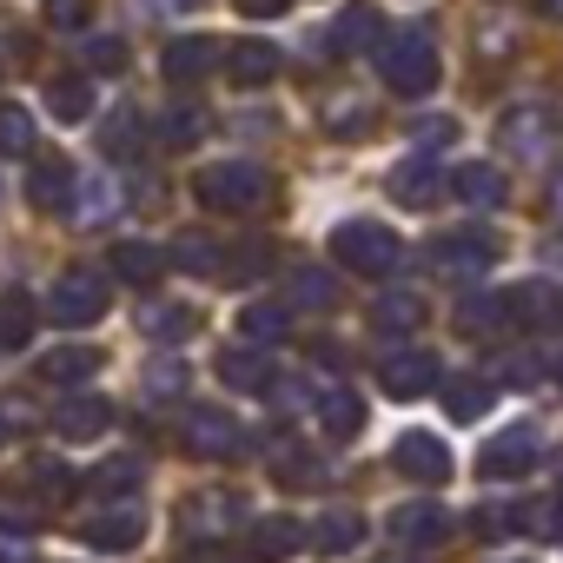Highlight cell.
<instances>
[{"mask_svg":"<svg viewBox=\"0 0 563 563\" xmlns=\"http://www.w3.org/2000/svg\"><path fill=\"white\" fill-rule=\"evenodd\" d=\"M372 54H378L385 87H391V93H405V100H424V93L438 87V74H444L431 27H398V34H385Z\"/></svg>","mask_w":563,"mask_h":563,"instance_id":"1","label":"cell"},{"mask_svg":"<svg viewBox=\"0 0 563 563\" xmlns=\"http://www.w3.org/2000/svg\"><path fill=\"white\" fill-rule=\"evenodd\" d=\"M192 192L212 212H258L272 199V173L265 166H245V159H219V166H199L192 173Z\"/></svg>","mask_w":563,"mask_h":563,"instance_id":"2","label":"cell"},{"mask_svg":"<svg viewBox=\"0 0 563 563\" xmlns=\"http://www.w3.org/2000/svg\"><path fill=\"white\" fill-rule=\"evenodd\" d=\"M332 252H339V265H352L358 278H385V272L398 265V239H391V225H378V219L339 225V232H332Z\"/></svg>","mask_w":563,"mask_h":563,"instance_id":"3","label":"cell"},{"mask_svg":"<svg viewBox=\"0 0 563 563\" xmlns=\"http://www.w3.org/2000/svg\"><path fill=\"white\" fill-rule=\"evenodd\" d=\"M47 319H60V325H93V319H107V278L87 272V265L60 272L54 292H47Z\"/></svg>","mask_w":563,"mask_h":563,"instance_id":"4","label":"cell"},{"mask_svg":"<svg viewBox=\"0 0 563 563\" xmlns=\"http://www.w3.org/2000/svg\"><path fill=\"white\" fill-rule=\"evenodd\" d=\"M504 312H510V325H523V332H550V325L563 319V299L543 286V278H523V286L504 292Z\"/></svg>","mask_w":563,"mask_h":563,"instance_id":"5","label":"cell"},{"mask_svg":"<svg viewBox=\"0 0 563 563\" xmlns=\"http://www.w3.org/2000/svg\"><path fill=\"white\" fill-rule=\"evenodd\" d=\"M186 451L192 457H232L239 451V424L225 411H212V405H192L186 411Z\"/></svg>","mask_w":563,"mask_h":563,"instance_id":"6","label":"cell"},{"mask_svg":"<svg viewBox=\"0 0 563 563\" xmlns=\"http://www.w3.org/2000/svg\"><path fill=\"white\" fill-rule=\"evenodd\" d=\"M537 451H543V438L530 431V424H517V431H504V438H490L484 444V477H517V471H530L537 464Z\"/></svg>","mask_w":563,"mask_h":563,"instance_id":"7","label":"cell"},{"mask_svg":"<svg viewBox=\"0 0 563 563\" xmlns=\"http://www.w3.org/2000/svg\"><path fill=\"white\" fill-rule=\"evenodd\" d=\"M398 471L418 477V484H444V477H451V451H444L431 431H405V438H398Z\"/></svg>","mask_w":563,"mask_h":563,"instance_id":"8","label":"cell"},{"mask_svg":"<svg viewBox=\"0 0 563 563\" xmlns=\"http://www.w3.org/2000/svg\"><path fill=\"white\" fill-rule=\"evenodd\" d=\"M497 133H504V146H510L517 159H530V153H543V140L556 133V120H550V107H510V113L497 120Z\"/></svg>","mask_w":563,"mask_h":563,"instance_id":"9","label":"cell"},{"mask_svg":"<svg viewBox=\"0 0 563 563\" xmlns=\"http://www.w3.org/2000/svg\"><path fill=\"white\" fill-rule=\"evenodd\" d=\"M74 186H80V179H74V166H67V159H54V153H47V159H34V173H27V199H34L41 212H67V206H74Z\"/></svg>","mask_w":563,"mask_h":563,"instance_id":"10","label":"cell"},{"mask_svg":"<svg viewBox=\"0 0 563 563\" xmlns=\"http://www.w3.org/2000/svg\"><path fill=\"white\" fill-rule=\"evenodd\" d=\"M444 192H451V179H444L431 159H411V166H398V173H391V199H398V206H411V212L438 206Z\"/></svg>","mask_w":563,"mask_h":563,"instance_id":"11","label":"cell"},{"mask_svg":"<svg viewBox=\"0 0 563 563\" xmlns=\"http://www.w3.org/2000/svg\"><path fill=\"white\" fill-rule=\"evenodd\" d=\"M497 258V245L484 239V232H464V239H438L431 245V265L444 272V278H471V272H484Z\"/></svg>","mask_w":563,"mask_h":563,"instance_id":"12","label":"cell"},{"mask_svg":"<svg viewBox=\"0 0 563 563\" xmlns=\"http://www.w3.org/2000/svg\"><path fill=\"white\" fill-rule=\"evenodd\" d=\"M378 378H385L391 398H424V391L438 385V358H431V352H391Z\"/></svg>","mask_w":563,"mask_h":563,"instance_id":"13","label":"cell"},{"mask_svg":"<svg viewBox=\"0 0 563 563\" xmlns=\"http://www.w3.org/2000/svg\"><path fill=\"white\" fill-rule=\"evenodd\" d=\"M80 537H87L93 550H126V543H140V537H146V517H140L133 504H120V510L87 517V523H80Z\"/></svg>","mask_w":563,"mask_h":563,"instance_id":"14","label":"cell"},{"mask_svg":"<svg viewBox=\"0 0 563 563\" xmlns=\"http://www.w3.org/2000/svg\"><path fill=\"white\" fill-rule=\"evenodd\" d=\"M212 60H219V47H212L206 34H186V41L166 47V80H173V87H192V80L212 74Z\"/></svg>","mask_w":563,"mask_h":563,"instance_id":"15","label":"cell"},{"mask_svg":"<svg viewBox=\"0 0 563 563\" xmlns=\"http://www.w3.org/2000/svg\"><path fill=\"white\" fill-rule=\"evenodd\" d=\"M120 206H126V192H120L107 173H93V179H80V186H74V206H67V212H74L80 225H107Z\"/></svg>","mask_w":563,"mask_h":563,"instance_id":"16","label":"cell"},{"mask_svg":"<svg viewBox=\"0 0 563 563\" xmlns=\"http://www.w3.org/2000/svg\"><path fill=\"white\" fill-rule=\"evenodd\" d=\"M166 252L159 245H146V239H126V245H113V272L126 278V286H153V278H166Z\"/></svg>","mask_w":563,"mask_h":563,"instance_id":"17","label":"cell"},{"mask_svg":"<svg viewBox=\"0 0 563 563\" xmlns=\"http://www.w3.org/2000/svg\"><path fill=\"white\" fill-rule=\"evenodd\" d=\"M93 372H100V352L93 345H60V352L41 358V378L47 385H87Z\"/></svg>","mask_w":563,"mask_h":563,"instance_id":"18","label":"cell"},{"mask_svg":"<svg viewBox=\"0 0 563 563\" xmlns=\"http://www.w3.org/2000/svg\"><path fill=\"white\" fill-rule=\"evenodd\" d=\"M278 67H286V60H278V47H265V41H239V47H232V80H239V87L278 80Z\"/></svg>","mask_w":563,"mask_h":563,"instance_id":"19","label":"cell"},{"mask_svg":"<svg viewBox=\"0 0 563 563\" xmlns=\"http://www.w3.org/2000/svg\"><path fill=\"white\" fill-rule=\"evenodd\" d=\"M372 34H378V14H372V8H352V14H345L339 27H325L319 54H358V47H378Z\"/></svg>","mask_w":563,"mask_h":563,"instance_id":"20","label":"cell"},{"mask_svg":"<svg viewBox=\"0 0 563 563\" xmlns=\"http://www.w3.org/2000/svg\"><path fill=\"white\" fill-rule=\"evenodd\" d=\"M54 424H60V438H74V444H80V438H100V431L113 424V405H107V398H74V405H60Z\"/></svg>","mask_w":563,"mask_h":563,"instance_id":"21","label":"cell"},{"mask_svg":"<svg viewBox=\"0 0 563 563\" xmlns=\"http://www.w3.org/2000/svg\"><path fill=\"white\" fill-rule=\"evenodd\" d=\"M451 192H457L464 206H477V212H484V206H497V199H504V173H497V166H457Z\"/></svg>","mask_w":563,"mask_h":563,"instance_id":"22","label":"cell"},{"mask_svg":"<svg viewBox=\"0 0 563 563\" xmlns=\"http://www.w3.org/2000/svg\"><path fill=\"white\" fill-rule=\"evenodd\" d=\"M219 378H225L232 391H265V385H272V365H265V352L245 345V352H225V358H219Z\"/></svg>","mask_w":563,"mask_h":563,"instance_id":"23","label":"cell"},{"mask_svg":"<svg viewBox=\"0 0 563 563\" xmlns=\"http://www.w3.org/2000/svg\"><path fill=\"white\" fill-rule=\"evenodd\" d=\"M391 530H398L405 543H438V537L451 530V517H444L438 504H405V510L391 517Z\"/></svg>","mask_w":563,"mask_h":563,"instance_id":"24","label":"cell"},{"mask_svg":"<svg viewBox=\"0 0 563 563\" xmlns=\"http://www.w3.org/2000/svg\"><path fill=\"white\" fill-rule=\"evenodd\" d=\"M47 107H54V120H67V126H74V120H87V113H93V87H87L80 74H60V80L47 87Z\"/></svg>","mask_w":563,"mask_h":563,"instance_id":"25","label":"cell"},{"mask_svg":"<svg viewBox=\"0 0 563 563\" xmlns=\"http://www.w3.org/2000/svg\"><path fill=\"white\" fill-rule=\"evenodd\" d=\"M199 312L192 306H140V332L146 339H192Z\"/></svg>","mask_w":563,"mask_h":563,"instance_id":"26","label":"cell"},{"mask_svg":"<svg viewBox=\"0 0 563 563\" xmlns=\"http://www.w3.org/2000/svg\"><path fill=\"white\" fill-rule=\"evenodd\" d=\"M0 153H8V159H27L34 153V113L14 107V100H0Z\"/></svg>","mask_w":563,"mask_h":563,"instance_id":"27","label":"cell"},{"mask_svg":"<svg viewBox=\"0 0 563 563\" xmlns=\"http://www.w3.org/2000/svg\"><path fill=\"white\" fill-rule=\"evenodd\" d=\"M457 325H464L471 339H484V332L510 325V312H504V292H477V299H464V306H457Z\"/></svg>","mask_w":563,"mask_h":563,"instance_id":"28","label":"cell"},{"mask_svg":"<svg viewBox=\"0 0 563 563\" xmlns=\"http://www.w3.org/2000/svg\"><path fill=\"white\" fill-rule=\"evenodd\" d=\"M239 339L245 345H278L286 339V306H245L239 312Z\"/></svg>","mask_w":563,"mask_h":563,"instance_id":"29","label":"cell"},{"mask_svg":"<svg viewBox=\"0 0 563 563\" xmlns=\"http://www.w3.org/2000/svg\"><path fill=\"white\" fill-rule=\"evenodd\" d=\"M27 339H34V299L0 292V345H27Z\"/></svg>","mask_w":563,"mask_h":563,"instance_id":"30","label":"cell"},{"mask_svg":"<svg viewBox=\"0 0 563 563\" xmlns=\"http://www.w3.org/2000/svg\"><path fill=\"white\" fill-rule=\"evenodd\" d=\"M444 411H451L457 424H477V418L490 411V385H477V378H457V385H444Z\"/></svg>","mask_w":563,"mask_h":563,"instance_id":"31","label":"cell"},{"mask_svg":"<svg viewBox=\"0 0 563 563\" xmlns=\"http://www.w3.org/2000/svg\"><path fill=\"white\" fill-rule=\"evenodd\" d=\"M325 438H352L358 424H365V398L358 391H325Z\"/></svg>","mask_w":563,"mask_h":563,"instance_id":"32","label":"cell"},{"mask_svg":"<svg viewBox=\"0 0 563 563\" xmlns=\"http://www.w3.org/2000/svg\"><path fill=\"white\" fill-rule=\"evenodd\" d=\"M292 299H299L306 312H325V306L339 299V286H332V272H319V265H299V272H292Z\"/></svg>","mask_w":563,"mask_h":563,"instance_id":"33","label":"cell"},{"mask_svg":"<svg viewBox=\"0 0 563 563\" xmlns=\"http://www.w3.org/2000/svg\"><path fill=\"white\" fill-rule=\"evenodd\" d=\"M166 258H173L179 272H219V265H225V258H219V239H206V232H186Z\"/></svg>","mask_w":563,"mask_h":563,"instance_id":"34","label":"cell"},{"mask_svg":"<svg viewBox=\"0 0 563 563\" xmlns=\"http://www.w3.org/2000/svg\"><path fill=\"white\" fill-rule=\"evenodd\" d=\"M372 319H378L385 332H411V325H424V299H418V292H385Z\"/></svg>","mask_w":563,"mask_h":563,"instance_id":"35","label":"cell"},{"mask_svg":"<svg viewBox=\"0 0 563 563\" xmlns=\"http://www.w3.org/2000/svg\"><path fill=\"white\" fill-rule=\"evenodd\" d=\"M358 537H365V523H358L352 510H332V517L312 530V543H319L325 556H339V550H358Z\"/></svg>","mask_w":563,"mask_h":563,"instance_id":"36","label":"cell"},{"mask_svg":"<svg viewBox=\"0 0 563 563\" xmlns=\"http://www.w3.org/2000/svg\"><path fill=\"white\" fill-rule=\"evenodd\" d=\"M153 133H159V146H192V140H199V133H206V113H199V107H186V100H179V107H173V113H166V120H159V126H153Z\"/></svg>","mask_w":563,"mask_h":563,"instance_id":"37","label":"cell"},{"mask_svg":"<svg viewBox=\"0 0 563 563\" xmlns=\"http://www.w3.org/2000/svg\"><path fill=\"white\" fill-rule=\"evenodd\" d=\"M325 126L345 140V133H372V107L365 100H352V93H339V100H325Z\"/></svg>","mask_w":563,"mask_h":563,"instance_id":"38","label":"cell"},{"mask_svg":"<svg viewBox=\"0 0 563 563\" xmlns=\"http://www.w3.org/2000/svg\"><path fill=\"white\" fill-rule=\"evenodd\" d=\"M299 543H306V530H299L292 517H272V523H258V530H252V550H258V556H278V550H299Z\"/></svg>","mask_w":563,"mask_h":563,"instance_id":"39","label":"cell"},{"mask_svg":"<svg viewBox=\"0 0 563 563\" xmlns=\"http://www.w3.org/2000/svg\"><path fill=\"white\" fill-rule=\"evenodd\" d=\"M140 471H146V457H113V464H100V471L87 477V490H133Z\"/></svg>","mask_w":563,"mask_h":563,"instance_id":"40","label":"cell"},{"mask_svg":"<svg viewBox=\"0 0 563 563\" xmlns=\"http://www.w3.org/2000/svg\"><path fill=\"white\" fill-rule=\"evenodd\" d=\"M232 510H239L232 497H199V504H186V523H192L199 537H212V530H225V523H232Z\"/></svg>","mask_w":563,"mask_h":563,"instance_id":"41","label":"cell"},{"mask_svg":"<svg viewBox=\"0 0 563 563\" xmlns=\"http://www.w3.org/2000/svg\"><path fill=\"white\" fill-rule=\"evenodd\" d=\"M87 67H93V74H120V67H126V41H120V34H100V41L87 47Z\"/></svg>","mask_w":563,"mask_h":563,"instance_id":"42","label":"cell"},{"mask_svg":"<svg viewBox=\"0 0 563 563\" xmlns=\"http://www.w3.org/2000/svg\"><path fill=\"white\" fill-rule=\"evenodd\" d=\"M87 8H93V0H47V27H54V34L87 27Z\"/></svg>","mask_w":563,"mask_h":563,"instance_id":"43","label":"cell"},{"mask_svg":"<svg viewBox=\"0 0 563 563\" xmlns=\"http://www.w3.org/2000/svg\"><path fill=\"white\" fill-rule=\"evenodd\" d=\"M517 523H523V504H510V510H504V504H484V510H477V530H484V537H504V530H517Z\"/></svg>","mask_w":563,"mask_h":563,"instance_id":"44","label":"cell"},{"mask_svg":"<svg viewBox=\"0 0 563 563\" xmlns=\"http://www.w3.org/2000/svg\"><path fill=\"white\" fill-rule=\"evenodd\" d=\"M451 133H457V126H451V120H418V126H411V140H418V146H424V153H431V146H444V140H451Z\"/></svg>","mask_w":563,"mask_h":563,"instance_id":"45","label":"cell"},{"mask_svg":"<svg viewBox=\"0 0 563 563\" xmlns=\"http://www.w3.org/2000/svg\"><path fill=\"white\" fill-rule=\"evenodd\" d=\"M286 8H292V0H239V14H245V21H278Z\"/></svg>","mask_w":563,"mask_h":563,"instance_id":"46","label":"cell"},{"mask_svg":"<svg viewBox=\"0 0 563 563\" xmlns=\"http://www.w3.org/2000/svg\"><path fill=\"white\" fill-rule=\"evenodd\" d=\"M166 14H199V0H159Z\"/></svg>","mask_w":563,"mask_h":563,"instance_id":"47","label":"cell"},{"mask_svg":"<svg viewBox=\"0 0 563 563\" xmlns=\"http://www.w3.org/2000/svg\"><path fill=\"white\" fill-rule=\"evenodd\" d=\"M537 14L543 21H563V0H537Z\"/></svg>","mask_w":563,"mask_h":563,"instance_id":"48","label":"cell"},{"mask_svg":"<svg viewBox=\"0 0 563 563\" xmlns=\"http://www.w3.org/2000/svg\"><path fill=\"white\" fill-rule=\"evenodd\" d=\"M556 212H563V179H556Z\"/></svg>","mask_w":563,"mask_h":563,"instance_id":"49","label":"cell"},{"mask_svg":"<svg viewBox=\"0 0 563 563\" xmlns=\"http://www.w3.org/2000/svg\"><path fill=\"white\" fill-rule=\"evenodd\" d=\"M510 563H523V556H510Z\"/></svg>","mask_w":563,"mask_h":563,"instance_id":"50","label":"cell"}]
</instances>
